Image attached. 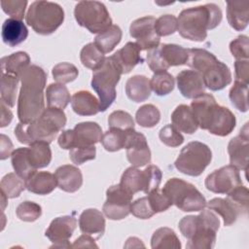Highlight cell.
I'll list each match as a JSON object with an SVG mask.
<instances>
[{
  "label": "cell",
  "mask_w": 249,
  "mask_h": 249,
  "mask_svg": "<svg viewBox=\"0 0 249 249\" xmlns=\"http://www.w3.org/2000/svg\"><path fill=\"white\" fill-rule=\"evenodd\" d=\"M74 147L91 146L100 141L102 129L97 123L83 122L77 124L73 128Z\"/></svg>",
  "instance_id": "obj_21"
},
{
  "label": "cell",
  "mask_w": 249,
  "mask_h": 249,
  "mask_svg": "<svg viewBox=\"0 0 249 249\" xmlns=\"http://www.w3.org/2000/svg\"><path fill=\"white\" fill-rule=\"evenodd\" d=\"M57 186L54 174L47 171H34L26 180V189L36 195L51 194Z\"/></svg>",
  "instance_id": "obj_24"
},
{
  "label": "cell",
  "mask_w": 249,
  "mask_h": 249,
  "mask_svg": "<svg viewBox=\"0 0 249 249\" xmlns=\"http://www.w3.org/2000/svg\"><path fill=\"white\" fill-rule=\"evenodd\" d=\"M239 169L231 164L214 170L205 178V187L215 194H228L235 187L242 185Z\"/></svg>",
  "instance_id": "obj_12"
},
{
  "label": "cell",
  "mask_w": 249,
  "mask_h": 249,
  "mask_svg": "<svg viewBox=\"0 0 249 249\" xmlns=\"http://www.w3.org/2000/svg\"><path fill=\"white\" fill-rule=\"evenodd\" d=\"M151 246L153 249L158 248H174L180 249L181 242L175 231L169 228L163 227L155 231L151 238Z\"/></svg>",
  "instance_id": "obj_37"
},
{
  "label": "cell",
  "mask_w": 249,
  "mask_h": 249,
  "mask_svg": "<svg viewBox=\"0 0 249 249\" xmlns=\"http://www.w3.org/2000/svg\"><path fill=\"white\" fill-rule=\"evenodd\" d=\"M206 205L209 209L213 210L215 213L220 215L223 218L224 225L229 227L234 224L237 218L244 214L243 211L228 197H215L206 202Z\"/></svg>",
  "instance_id": "obj_23"
},
{
  "label": "cell",
  "mask_w": 249,
  "mask_h": 249,
  "mask_svg": "<svg viewBox=\"0 0 249 249\" xmlns=\"http://www.w3.org/2000/svg\"><path fill=\"white\" fill-rule=\"evenodd\" d=\"M73 248H84V247H89V248H97V245L94 242V238L89 234H83L80 237H78L74 243L71 245Z\"/></svg>",
  "instance_id": "obj_61"
},
{
  "label": "cell",
  "mask_w": 249,
  "mask_h": 249,
  "mask_svg": "<svg viewBox=\"0 0 249 249\" xmlns=\"http://www.w3.org/2000/svg\"><path fill=\"white\" fill-rule=\"evenodd\" d=\"M133 196L124 190L119 184L111 186L106 191V201L103 204V213L110 220H122L130 213V204Z\"/></svg>",
  "instance_id": "obj_11"
},
{
  "label": "cell",
  "mask_w": 249,
  "mask_h": 249,
  "mask_svg": "<svg viewBox=\"0 0 249 249\" xmlns=\"http://www.w3.org/2000/svg\"><path fill=\"white\" fill-rule=\"evenodd\" d=\"M177 87L181 94L190 99H194L205 91V85L202 76L195 70H183L177 74Z\"/></svg>",
  "instance_id": "obj_18"
},
{
  "label": "cell",
  "mask_w": 249,
  "mask_h": 249,
  "mask_svg": "<svg viewBox=\"0 0 249 249\" xmlns=\"http://www.w3.org/2000/svg\"><path fill=\"white\" fill-rule=\"evenodd\" d=\"M108 124L109 127L120 128L123 130L134 128V121L130 114L122 110L114 111L109 115Z\"/></svg>",
  "instance_id": "obj_48"
},
{
  "label": "cell",
  "mask_w": 249,
  "mask_h": 249,
  "mask_svg": "<svg viewBox=\"0 0 249 249\" xmlns=\"http://www.w3.org/2000/svg\"><path fill=\"white\" fill-rule=\"evenodd\" d=\"M205 88L217 91L226 88L231 82V73L228 65L220 60L211 63L201 74Z\"/></svg>",
  "instance_id": "obj_17"
},
{
  "label": "cell",
  "mask_w": 249,
  "mask_h": 249,
  "mask_svg": "<svg viewBox=\"0 0 249 249\" xmlns=\"http://www.w3.org/2000/svg\"><path fill=\"white\" fill-rule=\"evenodd\" d=\"M228 198L231 200L233 203H235L244 214H247L248 212V203H249V191L248 189L243 186L239 185L235 187L233 190H231L230 193L227 194Z\"/></svg>",
  "instance_id": "obj_57"
},
{
  "label": "cell",
  "mask_w": 249,
  "mask_h": 249,
  "mask_svg": "<svg viewBox=\"0 0 249 249\" xmlns=\"http://www.w3.org/2000/svg\"><path fill=\"white\" fill-rule=\"evenodd\" d=\"M26 5H27V1L25 0L1 1V7L3 12L9 15L11 18H16L18 20H21L23 18Z\"/></svg>",
  "instance_id": "obj_54"
},
{
  "label": "cell",
  "mask_w": 249,
  "mask_h": 249,
  "mask_svg": "<svg viewBox=\"0 0 249 249\" xmlns=\"http://www.w3.org/2000/svg\"><path fill=\"white\" fill-rule=\"evenodd\" d=\"M249 40L246 35H239L230 43V51L236 60L248 59Z\"/></svg>",
  "instance_id": "obj_56"
},
{
  "label": "cell",
  "mask_w": 249,
  "mask_h": 249,
  "mask_svg": "<svg viewBox=\"0 0 249 249\" xmlns=\"http://www.w3.org/2000/svg\"><path fill=\"white\" fill-rule=\"evenodd\" d=\"M159 137L160 141L168 147H178L184 142V137L180 131L173 124H166L160 132Z\"/></svg>",
  "instance_id": "obj_49"
},
{
  "label": "cell",
  "mask_w": 249,
  "mask_h": 249,
  "mask_svg": "<svg viewBox=\"0 0 249 249\" xmlns=\"http://www.w3.org/2000/svg\"><path fill=\"white\" fill-rule=\"evenodd\" d=\"M1 74H12L17 77L30 65V57L25 52H17L1 58Z\"/></svg>",
  "instance_id": "obj_31"
},
{
  "label": "cell",
  "mask_w": 249,
  "mask_h": 249,
  "mask_svg": "<svg viewBox=\"0 0 249 249\" xmlns=\"http://www.w3.org/2000/svg\"><path fill=\"white\" fill-rule=\"evenodd\" d=\"M13 143L11 142V139L6 136L5 134H1V152H0V159L1 160H6L8 159L13 151Z\"/></svg>",
  "instance_id": "obj_62"
},
{
  "label": "cell",
  "mask_w": 249,
  "mask_h": 249,
  "mask_svg": "<svg viewBox=\"0 0 249 249\" xmlns=\"http://www.w3.org/2000/svg\"><path fill=\"white\" fill-rule=\"evenodd\" d=\"M151 89L159 96L169 94L175 86L173 76L167 71L157 72L150 80Z\"/></svg>",
  "instance_id": "obj_41"
},
{
  "label": "cell",
  "mask_w": 249,
  "mask_h": 249,
  "mask_svg": "<svg viewBox=\"0 0 249 249\" xmlns=\"http://www.w3.org/2000/svg\"><path fill=\"white\" fill-rule=\"evenodd\" d=\"M77 227V220L73 216H62L54 218L45 235L53 243L52 247H71L68 243Z\"/></svg>",
  "instance_id": "obj_15"
},
{
  "label": "cell",
  "mask_w": 249,
  "mask_h": 249,
  "mask_svg": "<svg viewBox=\"0 0 249 249\" xmlns=\"http://www.w3.org/2000/svg\"><path fill=\"white\" fill-rule=\"evenodd\" d=\"M148 199L155 213L163 212L172 205L169 197L164 194L162 190H160L159 188L151 191L148 194Z\"/></svg>",
  "instance_id": "obj_51"
},
{
  "label": "cell",
  "mask_w": 249,
  "mask_h": 249,
  "mask_svg": "<svg viewBox=\"0 0 249 249\" xmlns=\"http://www.w3.org/2000/svg\"><path fill=\"white\" fill-rule=\"evenodd\" d=\"M96 148L94 145L85 147H75L69 150V158L75 164H83L84 162L95 158Z\"/></svg>",
  "instance_id": "obj_53"
},
{
  "label": "cell",
  "mask_w": 249,
  "mask_h": 249,
  "mask_svg": "<svg viewBox=\"0 0 249 249\" xmlns=\"http://www.w3.org/2000/svg\"><path fill=\"white\" fill-rule=\"evenodd\" d=\"M160 54L168 67L184 65L188 59V50L176 44H160Z\"/></svg>",
  "instance_id": "obj_36"
},
{
  "label": "cell",
  "mask_w": 249,
  "mask_h": 249,
  "mask_svg": "<svg viewBox=\"0 0 249 249\" xmlns=\"http://www.w3.org/2000/svg\"><path fill=\"white\" fill-rule=\"evenodd\" d=\"M147 63L150 69L154 72H161V71H166L169 67L166 65L164 62L160 51V45L156 48H153L148 51L147 53Z\"/></svg>",
  "instance_id": "obj_58"
},
{
  "label": "cell",
  "mask_w": 249,
  "mask_h": 249,
  "mask_svg": "<svg viewBox=\"0 0 249 249\" xmlns=\"http://www.w3.org/2000/svg\"><path fill=\"white\" fill-rule=\"evenodd\" d=\"M172 124L182 132L193 134L198 128L197 122L190 106L181 104L177 106L171 114Z\"/></svg>",
  "instance_id": "obj_27"
},
{
  "label": "cell",
  "mask_w": 249,
  "mask_h": 249,
  "mask_svg": "<svg viewBox=\"0 0 249 249\" xmlns=\"http://www.w3.org/2000/svg\"><path fill=\"white\" fill-rule=\"evenodd\" d=\"M248 124L240 129L237 136L231 138L228 145V153L230 156V162L237 169H242L245 172L248 168V147H249V135H248Z\"/></svg>",
  "instance_id": "obj_16"
},
{
  "label": "cell",
  "mask_w": 249,
  "mask_h": 249,
  "mask_svg": "<svg viewBox=\"0 0 249 249\" xmlns=\"http://www.w3.org/2000/svg\"><path fill=\"white\" fill-rule=\"evenodd\" d=\"M119 185L132 196L138 192H143L145 186L143 170L135 166L126 168L121 177Z\"/></svg>",
  "instance_id": "obj_32"
},
{
  "label": "cell",
  "mask_w": 249,
  "mask_h": 249,
  "mask_svg": "<svg viewBox=\"0 0 249 249\" xmlns=\"http://www.w3.org/2000/svg\"><path fill=\"white\" fill-rule=\"evenodd\" d=\"M79 25L90 33H101L112 25V18L106 6L99 1H80L74 9Z\"/></svg>",
  "instance_id": "obj_9"
},
{
  "label": "cell",
  "mask_w": 249,
  "mask_h": 249,
  "mask_svg": "<svg viewBox=\"0 0 249 249\" xmlns=\"http://www.w3.org/2000/svg\"><path fill=\"white\" fill-rule=\"evenodd\" d=\"M122 36V29L118 25L112 24L105 31L97 34L93 43L103 53H108L121 42Z\"/></svg>",
  "instance_id": "obj_33"
},
{
  "label": "cell",
  "mask_w": 249,
  "mask_h": 249,
  "mask_svg": "<svg viewBox=\"0 0 249 249\" xmlns=\"http://www.w3.org/2000/svg\"><path fill=\"white\" fill-rule=\"evenodd\" d=\"M1 35L6 45L16 47L25 41L28 36V30L22 20L10 18L3 22Z\"/></svg>",
  "instance_id": "obj_26"
},
{
  "label": "cell",
  "mask_w": 249,
  "mask_h": 249,
  "mask_svg": "<svg viewBox=\"0 0 249 249\" xmlns=\"http://www.w3.org/2000/svg\"><path fill=\"white\" fill-rule=\"evenodd\" d=\"M150 80L144 75H135L125 83V93L134 102H143L151 95Z\"/></svg>",
  "instance_id": "obj_29"
},
{
  "label": "cell",
  "mask_w": 249,
  "mask_h": 249,
  "mask_svg": "<svg viewBox=\"0 0 249 249\" xmlns=\"http://www.w3.org/2000/svg\"><path fill=\"white\" fill-rule=\"evenodd\" d=\"M54 176L59 189L67 193H75L83 184V175L81 170L71 164H64L59 166Z\"/></svg>",
  "instance_id": "obj_22"
},
{
  "label": "cell",
  "mask_w": 249,
  "mask_h": 249,
  "mask_svg": "<svg viewBox=\"0 0 249 249\" xmlns=\"http://www.w3.org/2000/svg\"><path fill=\"white\" fill-rule=\"evenodd\" d=\"M0 107H1V124H0V126L5 127L12 122L13 113L8 108L9 106L6 105L3 101H1Z\"/></svg>",
  "instance_id": "obj_63"
},
{
  "label": "cell",
  "mask_w": 249,
  "mask_h": 249,
  "mask_svg": "<svg viewBox=\"0 0 249 249\" xmlns=\"http://www.w3.org/2000/svg\"><path fill=\"white\" fill-rule=\"evenodd\" d=\"M11 160L14 170L19 177L24 180H26L34 171H36L29 162L27 147L16 149L11 155Z\"/></svg>",
  "instance_id": "obj_38"
},
{
  "label": "cell",
  "mask_w": 249,
  "mask_h": 249,
  "mask_svg": "<svg viewBox=\"0 0 249 249\" xmlns=\"http://www.w3.org/2000/svg\"><path fill=\"white\" fill-rule=\"evenodd\" d=\"M58 145L65 150H70L74 147V134L73 129H66L61 132L57 139Z\"/></svg>",
  "instance_id": "obj_60"
},
{
  "label": "cell",
  "mask_w": 249,
  "mask_h": 249,
  "mask_svg": "<svg viewBox=\"0 0 249 249\" xmlns=\"http://www.w3.org/2000/svg\"><path fill=\"white\" fill-rule=\"evenodd\" d=\"M191 109L198 126L218 136L229 135L236 124L234 114L227 107L217 104L213 95L203 93L191 103Z\"/></svg>",
  "instance_id": "obj_2"
},
{
  "label": "cell",
  "mask_w": 249,
  "mask_h": 249,
  "mask_svg": "<svg viewBox=\"0 0 249 249\" xmlns=\"http://www.w3.org/2000/svg\"><path fill=\"white\" fill-rule=\"evenodd\" d=\"M18 218L24 222H34L42 215V207L33 201H22L16 209Z\"/></svg>",
  "instance_id": "obj_47"
},
{
  "label": "cell",
  "mask_w": 249,
  "mask_h": 249,
  "mask_svg": "<svg viewBox=\"0 0 249 249\" xmlns=\"http://www.w3.org/2000/svg\"><path fill=\"white\" fill-rule=\"evenodd\" d=\"M122 72L112 56L105 57L103 63L93 70L91 88L99 97L100 111H106L116 99V86L120 81Z\"/></svg>",
  "instance_id": "obj_6"
},
{
  "label": "cell",
  "mask_w": 249,
  "mask_h": 249,
  "mask_svg": "<svg viewBox=\"0 0 249 249\" xmlns=\"http://www.w3.org/2000/svg\"><path fill=\"white\" fill-rule=\"evenodd\" d=\"M0 188L1 192L8 198H15L19 196L21 192L26 189L25 180L17 173H8L2 178Z\"/></svg>",
  "instance_id": "obj_42"
},
{
  "label": "cell",
  "mask_w": 249,
  "mask_h": 249,
  "mask_svg": "<svg viewBox=\"0 0 249 249\" xmlns=\"http://www.w3.org/2000/svg\"><path fill=\"white\" fill-rule=\"evenodd\" d=\"M66 124V115L62 109L48 107L39 118L31 123H18L15 128L17 139L26 145L37 141L51 143L58 131Z\"/></svg>",
  "instance_id": "obj_4"
},
{
  "label": "cell",
  "mask_w": 249,
  "mask_h": 249,
  "mask_svg": "<svg viewBox=\"0 0 249 249\" xmlns=\"http://www.w3.org/2000/svg\"><path fill=\"white\" fill-rule=\"evenodd\" d=\"M21 83L18 99V117L20 123H31L45 110L44 89L47 74L38 65H28L18 75Z\"/></svg>",
  "instance_id": "obj_1"
},
{
  "label": "cell",
  "mask_w": 249,
  "mask_h": 249,
  "mask_svg": "<svg viewBox=\"0 0 249 249\" xmlns=\"http://www.w3.org/2000/svg\"><path fill=\"white\" fill-rule=\"evenodd\" d=\"M52 74L57 83L64 85L74 81L78 77L79 71L72 63L60 62L53 68Z\"/></svg>",
  "instance_id": "obj_46"
},
{
  "label": "cell",
  "mask_w": 249,
  "mask_h": 249,
  "mask_svg": "<svg viewBox=\"0 0 249 249\" xmlns=\"http://www.w3.org/2000/svg\"><path fill=\"white\" fill-rule=\"evenodd\" d=\"M143 173H144V181H145L143 192L145 194H149L151 191L158 189L161 182V177H162V173L160 169L154 164H150L143 170Z\"/></svg>",
  "instance_id": "obj_50"
},
{
  "label": "cell",
  "mask_w": 249,
  "mask_h": 249,
  "mask_svg": "<svg viewBox=\"0 0 249 249\" xmlns=\"http://www.w3.org/2000/svg\"><path fill=\"white\" fill-rule=\"evenodd\" d=\"M73 111L80 116H92L100 111V103L97 98L88 90H79L71 97Z\"/></svg>",
  "instance_id": "obj_25"
},
{
  "label": "cell",
  "mask_w": 249,
  "mask_h": 249,
  "mask_svg": "<svg viewBox=\"0 0 249 249\" xmlns=\"http://www.w3.org/2000/svg\"><path fill=\"white\" fill-rule=\"evenodd\" d=\"M222 16L220 7L214 3L191 7L180 13L177 18V30L185 39L202 42L207 37V31L220 24Z\"/></svg>",
  "instance_id": "obj_3"
},
{
  "label": "cell",
  "mask_w": 249,
  "mask_h": 249,
  "mask_svg": "<svg viewBox=\"0 0 249 249\" xmlns=\"http://www.w3.org/2000/svg\"><path fill=\"white\" fill-rule=\"evenodd\" d=\"M141 50L135 42H127L112 56L122 74L129 73L137 64L143 62L140 54Z\"/></svg>",
  "instance_id": "obj_20"
},
{
  "label": "cell",
  "mask_w": 249,
  "mask_h": 249,
  "mask_svg": "<svg viewBox=\"0 0 249 249\" xmlns=\"http://www.w3.org/2000/svg\"><path fill=\"white\" fill-rule=\"evenodd\" d=\"M79 228L83 233L98 239L105 231V218L103 214L95 208L86 209L80 215Z\"/></svg>",
  "instance_id": "obj_19"
},
{
  "label": "cell",
  "mask_w": 249,
  "mask_h": 249,
  "mask_svg": "<svg viewBox=\"0 0 249 249\" xmlns=\"http://www.w3.org/2000/svg\"><path fill=\"white\" fill-rule=\"evenodd\" d=\"M48 107L64 109L71 101L70 93L63 84L54 83L48 86L46 89Z\"/></svg>",
  "instance_id": "obj_34"
},
{
  "label": "cell",
  "mask_w": 249,
  "mask_h": 249,
  "mask_svg": "<svg viewBox=\"0 0 249 249\" xmlns=\"http://www.w3.org/2000/svg\"><path fill=\"white\" fill-rule=\"evenodd\" d=\"M188 59L186 64L193 70L201 74L211 63L217 60V57L204 49H187Z\"/></svg>",
  "instance_id": "obj_35"
},
{
  "label": "cell",
  "mask_w": 249,
  "mask_h": 249,
  "mask_svg": "<svg viewBox=\"0 0 249 249\" xmlns=\"http://www.w3.org/2000/svg\"><path fill=\"white\" fill-rule=\"evenodd\" d=\"M162 191L172 204L184 212L200 211L206 206V199L202 194L193 184L183 179H169Z\"/></svg>",
  "instance_id": "obj_7"
},
{
  "label": "cell",
  "mask_w": 249,
  "mask_h": 249,
  "mask_svg": "<svg viewBox=\"0 0 249 249\" xmlns=\"http://www.w3.org/2000/svg\"><path fill=\"white\" fill-rule=\"evenodd\" d=\"M248 84L235 81L233 86L230 89V99L232 105L240 112L248 111Z\"/></svg>",
  "instance_id": "obj_45"
},
{
  "label": "cell",
  "mask_w": 249,
  "mask_h": 249,
  "mask_svg": "<svg viewBox=\"0 0 249 249\" xmlns=\"http://www.w3.org/2000/svg\"><path fill=\"white\" fill-rule=\"evenodd\" d=\"M156 33L160 36H168L177 30V18L173 15H162L156 19Z\"/></svg>",
  "instance_id": "obj_52"
},
{
  "label": "cell",
  "mask_w": 249,
  "mask_h": 249,
  "mask_svg": "<svg viewBox=\"0 0 249 249\" xmlns=\"http://www.w3.org/2000/svg\"><path fill=\"white\" fill-rule=\"evenodd\" d=\"M80 58L85 67L95 70L103 63L105 55L94 43H89L81 50Z\"/></svg>",
  "instance_id": "obj_43"
},
{
  "label": "cell",
  "mask_w": 249,
  "mask_h": 249,
  "mask_svg": "<svg viewBox=\"0 0 249 249\" xmlns=\"http://www.w3.org/2000/svg\"><path fill=\"white\" fill-rule=\"evenodd\" d=\"M160 119V110L153 104H145L138 108L135 120L143 127H154Z\"/></svg>",
  "instance_id": "obj_44"
},
{
  "label": "cell",
  "mask_w": 249,
  "mask_h": 249,
  "mask_svg": "<svg viewBox=\"0 0 249 249\" xmlns=\"http://www.w3.org/2000/svg\"><path fill=\"white\" fill-rule=\"evenodd\" d=\"M212 160L210 148L199 141L188 143L174 162L175 168L183 174L199 176Z\"/></svg>",
  "instance_id": "obj_8"
},
{
  "label": "cell",
  "mask_w": 249,
  "mask_h": 249,
  "mask_svg": "<svg viewBox=\"0 0 249 249\" xmlns=\"http://www.w3.org/2000/svg\"><path fill=\"white\" fill-rule=\"evenodd\" d=\"M156 18L152 16L143 17L132 21L129 27L130 36L136 39L141 51H149L160 45V36L155 30Z\"/></svg>",
  "instance_id": "obj_13"
},
{
  "label": "cell",
  "mask_w": 249,
  "mask_h": 249,
  "mask_svg": "<svg viewBox=\"0 0 249 249\" xmlns=\"http://www.w3.org/2000/svg\"><path fill=\"white\" fill-rule=\"evenodd\" d=\"M26 23L41 35L53 33L64 20V11L60 5L51 1H34L25 16Z\"/></svg>",
  "instance_id": "obj_5"
},
{
  "label": "cell",
  "mask_w": 249,
  "mask_h": 249,
  "mask_svg": "<svg viewBox=\"0 0 249 249\" xmlns=\"http://www.w3.org/2000/svg\"><path fill=\"white\" fill-rule=\"evenodd\" d=\"M19 78L12 74H1V101L9 107H14L16 104L18 85Z\"/></svg>",
  "instance_id": "obj_39"
},
{
  "label": "cell",
  "mask_w": 249,
  "mask_h": 249,
  "mask_svg": "<svg viewBox=\"0 0 249 249\" xmlns=\"http://www.w3.org/2000/svg\"><path fill=\"white\" fill-rule=\"evenodd\" d=\"M27 156L30 164L36 170L48 166L52 160V151L49 143L37 141L27 147Z\"/></svg>",
  "instance_id": "obj_30"
},
{
  "label": "cell",
  "mask_w": 249,
  "mask_h": 249,
  "mask_svg": "<svg viewBox=\"0 0 249 249\" xmlns=\"http://www.w3.org/2000/svg\"><path fill=\"white\" fill-rule=\"evenodd\" d=\"M130 213L139 219H149L156 214L150 204L148 196H143L130 204Z\"/></svg>",
  "instance_id": "obj_55"
},
{
  "label": "cell",
  "mask_w": 249,
  "mask_h": 249,
  "mask_svg": "<svg viewBox=\"0 0 249 249\" xmlns=\"http://www.w3.org/2000/svg\"><path fill=\"white\" fill-rule=\"evenodd\" d=\"M235 81L248 84L249 79V61L248 59H238L234 62Z\"/></svg>",
  "instance_id": "obj_59"
},
{
  "label": "cell",
  "mask_w": 249,
  "mask_h": 249,
  "mask_svg": "<svg viewBox=\"0 0 249 249\" xmlns=\"http://www.w3.org/2000/svg\"><path fill=\"white\" fill-rule=\"evenodd\" d=\"M227 18L233 29L237 31L245 29L249 19V1L228 2Z\"/></svg>",
  "instance_id": "obj_28"
},
{
  "label": "cell",
  "mask_w": 249,
  "mask_h": 249,
  "mask_svg": "<svg viewBox=\"0 0 249 249\" xmlns=\"http://www.w3.org/2000/svg\"><path fill=\"white\" fill-rule=\"evenodd\" d=\"M100 142L104 149L109 152H116L125 147L126 130L110 127L102 134Z\"/></svg>",
  "instance_id": "obj_40"
},
{
  "label": "cell",
  "mask_w": 249,
  "mask_h": 249,
  "mask_svg": "<svg viewBox=\"0 0 249 249\" xmlns=\"http://www.w3.org/2000/svg\"><path fill=\"white\" fill-rule=\"evenodd\" d=\"M197 215V227L195 233L188 239L189 249H211L216 242V232L220 228V220L211 209H202Z\"/></svg>",
  "instance_id": "obj_10"
},
{
  "label": "cell",
  "mask_w": 249,
  "mask_h": 249,
  "mask_svg": "<svg viewBox=\"0 0 249 249\" xmlns=\"http://www.w3.org/2000/svg\"><path fill=\"white\" fill-rule=\"evenodd\" d=\"M126 158L132 166L141 167L151 161V151L144 134L134 128L126 129Z\"/></svg>",
  "instance_id": "obj_14"
}]
</instances>
